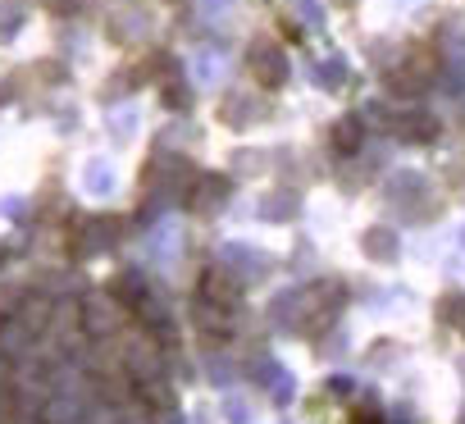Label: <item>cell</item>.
Instances as JSON below:
<instances>
[{
    "instance_id": "obj_10",
    "label": "cell",
    "mask_w": 465,
    "mask_h": 424,
    "mask_svg": "<svg viewBox=\"0 0 465 424\" xmlns=\"http://www.w3.org/2000/svg\"><path fill=\"white\" fill-rule=\"evenodd\" d=\"M192 315H196V324H201L205 333H219V338L228 333V311H223V306H214V301H201V297H196Z\"/></svg>"
},
{
    "instance_id": "obj_13",
    "label": "cell",
    "mask_w": 465,
    "mask_h": 424,
    "mask_svg": "<svg viewBox=\"0 0 465 424\" xmlns=\"http://www.w3.org/2000/svg\"><path fill=\"white\" fill-rule=\"evenodd\" d=\"M0 265H5V251H0Z\"/></svg>"
},
{
    "instance_id": "obj_7",
    "label": "cell",
    "mask_w": 465,
    "mask_h": 424,
    "mask_svg": "<svg viewBox=\"0 0 465 424\" xmlns=\"http://www.w3.org/2000/svg\"><path fill=\"white\" fill-rule=\"evenodd\" d=\"M329 146H333L338 155H356V151L365 146V123H361V114H342V119H333V128H329Z\"/></svg>"
},
{
    "instance_id": "obj_3",
    "label": "cell",
    "mask_w": 465,
    "mask_h": 424,
    "mask_svg": "<svg viewBox=\"0 0 465 424\" xmlns=\"http://www.w3.org/2000/svg\"><path fill=\"white\" fill-rule=\"evenodd\" d=\"M247 69H252V78L261 83V87H283L288 83V55L274 46V42H252V51H247Z\"/></svg>"
},
{
    "instance_id": "obj_11",
    "label": "cell",
    "mask_w": 465,
    "mask_h": 424,
    "mask_svg": "<svg viewBox=\"0 0 465 424\" xmlns=\"http://www.w3.org/2000/svg\"><path fill=\"white\" fill-rule=\"evenodd\" d=\"M438 315H442V324H447V329L465 333V292H447V297L438 301Z\"/></svg>"
},
{
    "instance_id": "obj_4",
    "label": "cell",
    "mask_w": 465,
    "mask_h": 424,
    "mask_svg": "<svg viewBox=\"0 0 465 424\" xmlns=\"http://www.w3.org/2000/svg\"><path fill=\"white\" fill-rule=\"evenodd\" d=\"M433 64H438V60H433L429 51H411V55H406V64H401L397 74H388V87H392V92H401V96H420V92L433 83V74H438Z\"/></svg>"
},
{
    "instance_id": "obj_8",
    "label": "cell",
    "mask_w": 465,
    "mask_h": 424,
    "mask_svg": "<svg viewBox=\"0 0 465 424\" xmlns=\"http://www.w3.org/2000/svg\"><path fill=\"white\" fill-rule=\"evenodd\" d=\"M105 292H110V297H114L124 311H142V306H146V283H142L137 274H119V279H114Z\"/></svg>"
},
{
    "instance_id": "obj_2",
    "label": "cell",
    "mask_w": 465,
    "mask_h": 424,
    "mask_svg": "<svg viewBox=\"0 0 465 424\" xmlns=\"http://www.w3.org/2000/svg\"><path fill=\"white\" fill-rule=\"evenodd\" d=\"M228 196H232V182L223 178V173H196V182H192V192H187V210L192 215H214V210H223L228 205Z\"/></svg>"
},
{
    "instance_id": "obj_1",
    "label": "cell",
    "mask_w": 465,
    "mask_h": 424,
    "mask_svg": "<svg viewBox=\"0 0 465 424\" xmlns=\"http://www.w3.org/2000/svg\"><path fill=\"white\" fill-rule=\"evenodd\" d=\"M119 233H124V224L114 215H87L74 229V251L78 256H101V251H110L119 242Z\"/></svg>"
},
{
    "instance_id": "obj_5",
    "label": "cell",
    "mask_w": 465,
    "mask_h": 424,
    "mask_svg": "<svg viewBox=\"0 0 465 424\" xmlns=\"http://www.w3.org/2000/svg\"><path fill=\"white\" fill-rule=\"evenodd\" d=\"M388 133H397L401 142H433L438 137V119L429 114V110H420V105H411V110H401V114H392L388 119Z\"/></svg>"
},
{
    "instance_id": "obj_9",
    "label": "cell",
    "mask_w": 465,
    "mask_h": 424,
    "mask_svg": "<svg viewBox=\"0 0 465 424\" xmlns=\"http://www.w3.org/2000/svg\"><path fill=\"white\" fill-rule=\"evenodd\" d=\"M361 247H365L370 261H392V256H397V233L383 229V224H374V229L361 233Z\"/></svg>"
},
{
    "instance_id": "obj_12",
    "label": "cell",
    "mask_w": 465,
    "mask_h": 424,
    "mask_svg": "<svg viewBox=\"0 0 465 424\" xmlns=\"http://www.w3.org/2000/svg\"><path fill=\"white\" fill-rule=\"evenodd\" d=\"M19 424H42V419H33V415H19Z\"/></svg>"
},
{
    "instance_id": "obj_6",
    "label": "cell",
    "mask_w": 465,
    "mask_h": 424,
    "mask_svg": "<svg viewBox=\"0 0 465 424\" xmlns=\"http://www.w3.org/2000/svg\"><path fill=\"white\" fill-rule=\"evenodd\" d=\"M201 301H214V306L232 311V306L242 301V288H238V279H228L223 270H205V279H201Z\"/></svg>"
}]
</instances>
